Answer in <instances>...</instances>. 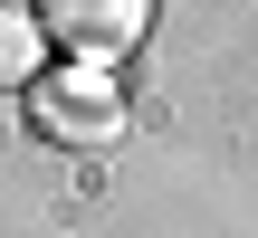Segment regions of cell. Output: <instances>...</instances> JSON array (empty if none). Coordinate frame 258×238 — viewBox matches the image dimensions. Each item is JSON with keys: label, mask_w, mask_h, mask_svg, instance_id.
Here are the masks:
<instances>
[{"label": "cell", "mask_w": 258, "mask_h": 238, "mask_svg": "<svg viewBox=\"0 0 258 238\" xmlns=\"http://www.w3.org/2000/svg\"><path fill=\"white\" fill-rule=\"evenodd\" d=\"M38 124H48L57 143H115L124 105H115V86H105L96 67H77V76H38Z\"/></svg>", "instance_id": "cell-1"}, {"label": "cell", "mask_w": 258, "mask_h": 238, "mask_svg": "<svg viewBox=\"0 0 258 238\" xmlns=\"http://www.w3.org/2000/svg\"><path fill=\"white\" fill-rule=\"evenodd\" d=\"M48 29H57L86 67H105L115 48L144 38V0H48Z\"/></svg>", "instance_id": "cell-2"}, {"label": "cell", "mask_w": 258, "mask_h": 238, "mask_svg": "<svg viewBox=\"0 0 258 238\" xmlns=\"http://www.w3.org/2000/svg\"><path fill=\"white\" fill-rule=\"evenodd\" d=\"M48 76V19L0 0V86H38Z\"/></svg>", "instance_id": "cell-3"}]
</instances>
